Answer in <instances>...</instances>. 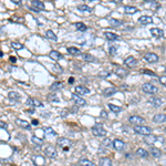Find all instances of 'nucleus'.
Here are the masks:
<instances>
[{"label": "nucleus", "mask_w": 166, "mask_h": 166, "mask_svg": "<svg viewBox=\"0 0 166 166\" xmlns=\"http://www.w3.org/2000/svg\"><path fill=\"white\" fill-rule=\"evenodd\" d=\"M124 147H125V143L123 142L122 139H115L114 141H113V149H115L116 151L121 152V151L124 149Z\"/></svg>", "instance_id": "12"}, {"label": "nucleus", "mask_w": 166, "mask_h": 166, "mask_svg": "<svg viewBox=\"0 0 166 166\" xmlns=\"http://www.w3.org/2000/svg\"><path fill=\"white\" fill-rule=\"evenodd\" d=\"M142 90L146 94H155V93H157V91H158L157 86H155V85L152 84V83H144V84L142 85Z\"/></svg>", "instance_id": "3"}, {"label": "nucleus", "mask_w": 166, "mask_h": 166, "mask_svg": "<svg viewBox=\"0 0 166 166\" xmlns=\"http://www.w3.org/2000/svg\"><path fill=\"white\" fill-rule=\"evenodd\" d=\"M82 58H83V60L84 61H88V62H92V61H94L95 59L93 55H91L90 53H83L82 54Z\"/></svg>", "instance_id": "36"}, {"label": "nucleus", "mask_w": 166, "mask_h": 166, "mask_svg": "<svg viewBox=\"0 0 166 166\" xmlns=\"http://www.w3.org/2000/svg\"><path fill=\"white\" fill-rule=\"evenodd\" d=\"M143 72H144V73H145V74H146V73H149V75H155V73H154V72H152V71H149V70H145V71H143Z\"/></svg>", "instance_id": "48"}, {"label": "nucleus", "mask_w": 166, "mask_h": 166, "mask_svg": "<svg viewBox=\"0 0 166 166\" xmlns=\"http://www.w3.org/2000/svg\"><path fill=\"white\" fill-rule=\"evenodd\" d=\"M116 50H117V48L116 47H111L110 48V53L114 55V54H116Z\"/></svg>", "instance_id": "45"}, {"label": "nucleus", "mask_w": 166, "mask_h": 166, "mask_svg": "<svg viewBox=\"0 0 166 166\" xmlns=\"http://www.w3.org/2000/svg\"><path fill=\"white\" fill-rule=\"evenodd\" d=\"M108 23L113 26V27H120L121 24H122V21L121 20H117V19H114V18H111L110 20H108Z\"/></svg>", "instance_id": "34"}, {"label": "nucleus", "mask_w": 166, "mask_h": 166, "mask_svg": "<svg viewBox=\"0 0 166 166\" xmlns=\"http://www.w3.org/2000/svg\"><path fill=\"white\" fill-rule=\"evenodd\" d=\"M100 166H112V161L108 157H102L100 158Z\"/></svg>", "instance_id": "26"}, {"label": "nucleus", "mask_w": 166, "mask_h": 166, "mask_svg": "<svg viewBox=\"0 0 166 166\" xmlns=\"http://www.w3.org/2000/svg\"><path fill=\"white\" fill-rule=\"evenodd\" d=\"M115 93H117V89L114 88V86H110V88H106L103 90L104 96H111V95H114Z\"/></svg>", "instance_id": "16"}, {"label": "nucleus", "mask_w": 166, "mask_h": 166, "mask_svg": "<svg viewBox=\"0 0 166 166\" xmlns=\"http://www.w3.org/2000/svg\"><path fill=\"white\" fill-rule=\"evenodd\" d=\"M28 113H29V114H33L34 110H33V108H31V110H29V111H28Z\"/></svg>", "instance_id": "49"}, {"label": "nucleus", "mask_w": 166, "mask_h": 166, "mask_svg": "<svg viewBox=\"0 0 166 166\" xmlns=\"http://www.w3.org/2000/svg\"><path fill=\"white\" fill-rule=\"evenodd\" d=\"M149 104L153 105V106H155V108H158V106H161V105L163 104V101L161 100L159 98H156V96H153V98H151L149 100Z\"/></svg>", "instance_id": "19"}, {"label": "nucleus", "mask_w": 166, "mask_h": 166, "mask_svg": "<svg viewBox=\"0 0 166 166\" xmlns=\"http://www.w3.org/2000/svg\"><path fill=\"white\" fill-rule=\"evenodd\" d=\"M49 57H50L51 59H53V60H55V61H58V60H60V59H62V54L60 53V52H58V51H51L50 54H49Z\"/></svg>", "instance_id": "25"}, {"label": "nucleus", "mask_w": 166, "mask_h": 166, "mask_svg": "<svg viewBox=\"0 0 166 166\" xmlns=\"http://www.w3.org/2000/svg\"><path fill=\"white\" fill-rule=\"evenodd\" d=\"M112 1L114 2V4H120V2L122 1V0H112Z\"/></svg>", "instance_id": "51"}, {"label": "nucleus", "mask_w": 166, "mask_h": 166, "mask_svg": "<svg viewBox=\"0 0 166 166\" xmlns=\"http://www.w3.org/2000/svg\"><path fill=\"white\" fill-rule=\"evenodd\" d=\"M164 73H165V74H166V68L164 69Z\"/></svg>", "instance_id": "57"}, {"label": "nucleus", "mask_w": 166, "mask_h": 166, "mask_svg": "<svg viewBox=\"0 0 166 166\" xmlns=\"http://www.w3.org/2000/svg\"><path fill=\"white\" fill-rule=\"evenodd\" d=\"M133 130L135 133L141 134V135H149L152 133V129L149 126L145 125H135V127H133Z\"/></svg>", "instance_id": "2"}, {"label": "nucleus", "mask_w": 166, "mask_h": 166, "mask_svg": "<svg viewBox=\"0 0 166 166\" xmlns=\"http://www.w3.org/2000/svg\"><path fill=\"white\" fill-rule=\"evenodd\" d=\"M75 28L78 29L79 31H81V32H84L86 30V26L84 23H82V22H77L75 23Z\"/></svg>", "instance_id": "40"}, {"label": "nucleus", "mask_w": 166, "mask_h": 166, "mask_svg": "<svg viewBox=\"0 0 166 166\" xmlns=\"http://www.w3.org/2000/svg\"><path fill=\"white\" fill-rule=\"evenodd\" d=\"M43 132H44V135L45 136H50V137H53V136H57V132L54 131L52 127H43Z\"/></svg>", "instance_id": "23"}, {"label": "nucleus", "mask_w": 166, "mask_h": 166, "mask_svg": "<svg viewBox=\"0 0 166 166\" xmlns=\"http://www.w3.org/2000/svg\"><path fill=\"white\" fill-rule=\"evenodd\" d=\"M79 164H80V166H94V164L91 161H89L86 158H81L79 161Z\"/></svg>", "instance_id": "33"}, {"label": "nucleus", "mask_w": 166, "mask_h": 166, "mask_svg": "<svg viewBox=\"0 0 166 166\" xmlns=\"http://www.w3.org/2000/svg\"><path fill=\"white\" fill-rule=\"evenodd\" d=\"M11 48H14V50H20V49L23 48V45L19 42H11Z\"/></svg>", "instance_id": "42"}, {"label": "nucleus", "mask_w": 166, "mask_h": 166, "mask_svg": "<svg viewBox=\"0 0 166 166\" xmlns=\"http://www.w3.org/2000/svg\"><path fill=\"white\" fill-rule=\"evenodd\" d=\"M32 124H34V125H37V124H38V121H37V120H34L33 122H32Z\"/></svg>", "instance_id": "54"}, {"label": "nucleus", "mask_w": 166, "mask_h": 166, "mask_svg": "<svg viewBox=\"0 0 166 166\" xmlns=\"http://www.w3.org/2000/svg\"><path fill=\"white\" fill-rule=\"evenodd\" d=\"M68 52L70 54H72V55H79V54L81 53L78 48H74V47H69L68 48Z\"/></svg>", "instance_id": "35"}, {"label": "nucleus", "mask_w": 166, "mask_h": 166, "mask_svg": "<svg viewBox=\"0 0 166 166\" xmlns=\"http://www.w3.org/2000/svg\"><path fill=\"white\" fill-rule=\"evenodd\" d=\"M44 4L43 2H41V1H39V0H33V1H31V9L32 10H34L36 12H38V11L40 10H43L44 9Z\"/></svg>", "instance_id": "8"}, {"label": "nucleus", "mask_w": 166, "mask_h": 166, "mask_svg": "<svg viewBox=\"0 0 166 166\" xmlns=\"http://www.w3.org/2000/svg\"><path fill=\"white\" fill-rule=\"evenodd\" d=\"M72 100L74 101V103L79 106H84L86 104V101H85L84 99H82L78 93H73L72 94Z\"/></svg>", "instance_id": "11"}, {"label": "nucleus", "mask_w": 166, "mask_h": 166, "mask_svg": "<svg viewBox=\"0 0 166 166\" xmlns=\"http://www.w3.org/2000/svg\"><path fill=\"white\" fill-rule=\"evenodd\" d=\"M72 110H73V112H78V108H77V106H75V108H73Z\"/></svg>", "instance_id": "52"}, {"label": "nucleus", "mask_w": 166, "mask_h": 166, "mask_svg": "<svg viewBox=\"0 0 166 166\" xmlns=\"http://www.w3.org/2000/svg\"><path fill=\"white\" fill-rule=\"evenodd\" d=\"M32 163L34 164V166H44L45 165V158L42 155H33L31 157Z\"/></svg>", "instance_id": "7"}, {"label": "nucleus", "mask_w": 166, "mask_h": 166, "mask_svg": "<svg viewBox=\"0 0 166 166\" xmlns=\"http://www.w3.org/2000/svg\"><path fill=\"white\" fill-rule=\"evenodd\" d=\"M12 1H14V2H16V4H18V5H20L22 0H12Z\"/></svg>", "instance_id": "50"}, {"label": "nucleus", "mask_w": 166, "mask_h": 166, "mask_svg": "<svg viewBox=\"0 0 166 166\" xmlns=\"http://www.w3.org/2000/svg\"><path fill=\"white\" fill-rule=\"evenodd\" d=\"M92 133H93V135L96 136V137H102V136L106 135L105 129L102 125H99V124H96V125H94L92 127Z\"/></svg>", "instance_id": "4"}, {"label": "nucleus", "mask_w": 166, "mask_h": 166, "mask_svg": "<svg viewBox=\"0 0 166 166\" xmlns=\"http://www.w3.org/2000/svg\"><path fill=\"white\" fill-rule=\"evenodd\" d=\"M45 36H47L48 39H50V40H53V41H57L58 40V37H57V34L54 33L52 30H48L45 32Z\"/></svg>", "instance_id": "32"}, {"label": "nucleus", "mask_w": 166, "mask_h": 166, "mask_svg": "<svg viewBox=\"0 0 166 166\" xmlns=\"http://www.w3.org/2000/svg\"><path fill=\"white\" fill-rule=\"evenodd\" d=\"M124 12L126 14H134L135 12H139L137 8L136 7H132V6H125L124 7Z\"/></svg>", "instance_id": "24"}, {"label": "nucleus", "mask_w": 166, "mask_h": 166, "mask_svg": "<svg viewBox=\"0 0 166 166\" xmlns=\"http://www.w3.org/2000/svg\"><path fill=\"white\" fill-rule=\"evenodd\" d=\"M153 122L154 123H164L166 122L165 114H155L153 116Z\"/></svg>", "instance_id": "20"}, {"label": "nucleus", "mask_w": 166, "mask_h": 166, "mask_svg": "<svg viewBox=\"0 0 166 166\" xmlns=\"http://www.w3.org/2000/svg\"><path fill=\"white\" fill-rule=\"evenodd\" d=\"M48 99H49V100H54V102H60L59 101V98L57 96V95H49Z\"/></svg>", "instance_id": "43"}, {"label": "nucleus", "mask_w": 166, "mask_h": 166, "mask_svg": "<svg viewBox=\"0 0 166 166\" xmlns=\"http://www.w3.org/2000/svg\"><path fill=\"white\" fill-rule=\"evenodd\" d=\"M78 10L81 11V12H88V14H91L92 9L86 5H79L78 6Z\"/></svg>", "instance_id": "30"}, {"label": "nucleus", "mask_w": 166, "mask_h": 166, "mask_svg": "<svg viewBox=\"0 0 166 166\" xmlns=\"http://www.w3.org/2000/svg\"><path fill=\"white\" fill-rule=\"evenodd\" d=\"M63 88V83L62 82H54L50 85V91H58L60 89Z\"/></svg>", "instance_id": "28"}, {"label": "nucleus", "mask_w": 166, "mask_h": 166, "mask_svg": "<svg viewBox=\"0 0 166 166\" xmlns=\"http://www.w3.org/2000/svg\"><path fill=\"white\" fill-rule=\"evenodd\" d=\"M108 108H110V110L112 111V112H114V113H120L121 111H122V108H120V106H116V105H114V104H108Z\"/></svg>", "instance_id": "38"}, {"label": "nucleus", "mask_w": 166, "mask_h": 166, "mask_svg": "<svg viewBox=\"0 0 166 166\" xmlns=\"http://www.w3.org/2000/svg\"><path fill=\"white\" fill-rule=\"evenodd\" d=\"M104 36H105V38L110 41H116V40H120V39H121L120 36H117L116 33H113V32H108V31L104 33Z\"/></svg>", "instance_id": "21"}, {"label": "nucleus", "mask_w": 166, "mask_h": 166, "mask_svg": "<svg viewBox=\"0 0 166 166\" xmlns=\"http://www.w3.org/2000/svg\"><path fill=\"white\" fill-rule=\"evenodd\" d=\"M27 104L33 105V106H42V105H43L40 101H38V100H36V99H31V98H28Z\"/></svg>", "instance_id": "29"}, {"label": "nucleus", "mask_w": 166, "mask_h": 166, "mask_svg": "<svg viewBox=\"0 0 166 166\" xmlns=\"http://www.w3.org/2000/svg\"><path fill=\"white\" fill-rule=\"evenodd\" d=\"M16 124H17L19 127L21 129H24V130H30L31 129V124L24 120H21V119H17L16 120Z\"/></svg>", "instance_id": "13"}, {"label": "nucleus", "mask_w": 166, "mask_h": 166, "mask_svg": "<svg viewBox=\"0 0 166 166\" xmlns=\"http://www.w3.org/2000/svg\"><path fill=\"white\" fill-rule=\"evenodd\" d=\"M101 116L103 119H108V114H106L105 111H101Z\"/></svg>", "instance_id": "47"}, {"label": "nucleus", "mask_w": 166, "mask_h": 166, "mask_svg": "<svg viewBox=\"0 0 166 166\" xmlns=\"http://www.w3.org/2000/svg\"><path fill=\"white\" fill-rule=\"evenodd\" d=\"M129 122L133 125H142L145 123V120L143 119L142 116H139V115H132L129 117Z\"/></svg>", "instance_id": "6"}, {"label": "nucleus", "mask_w": 166, "mask_h": 166, "mask_svg": "<svg viewBox=\"0 0 166 166\" xmlns=\"http://www.w3.org/2000/svg\"><path fill=\"white\" fill-rule=\"evenodd\" d=\"M57 144L62 149H68L72 145V141L70 139H67V137H59L58 141H57Z\"/></svg>", "instance_id": "5"}, {"label": "nucleus", "mask_w": 166, "mask_h": 166, "mask_svg": "<svg viewBox=\"0 0 166 166\" xmlns=\"http://www.w3.org/2000/svg\"><path fill=\"white\" fill-rule=\"evenodd\" d=\"M145 1H149V2H153V1H156V0H145Z\"/></svg>", "instance_id": "56"}, {"label": "nucleus", "mask_w": 166, "mask_h": 166, "mask_svg": "<svg viewBox=\"0 0 166 166\" xmlns=\"http://www.w3.org/2000/svg\"><path fill=\"white\" fill-rule=\"evenodd\" d=\"M151 34L155 38H162L164 37V31L159 28H152L151 29Z\"/></svg>", "instance_id": "15"}, {"label": "nucleus", "mask_w": 166, "mask_h": 166, "mask_svg": "<svg viewBox=\"0 0 166 166\" xmlns=\"http://www.w3.org/2000/svg\"><path fill=\"white\" fill-rule=\"evenodd\" d=\"M8 96H9V99L14 100V101H17V100H19V98H20V95L18 94L17 92H12V91L8 93Z\"/></svg>", "instance_id": "39"}, {"label": "nucleus", "mask_w": 166, "mask_h": 166, "mask_svg": "<svg viewBox=\"0 0 166 166\" xmlns=\"http://www.w3.org/2000/svg\"><path fill=\"white\" fill-rule=\"evenodd\" d=\"M139 22L141 24H149L153 22V19L149 16H142V17L139 18Z\"/></svg>", "instance_id": "22"}, {"label": "nucleus", "mask_w": 166, "mask_h": 166, "mask_svg": "<svg viewBox=\"0 0 166 166\" xmlns=\"http://www.w3.org/2000/svg\"><path fill=\"white\" fill-rule=\"evenodd\" d=\"M69 82H70V84H72V82H73V78H70V80H69Z\"/></svg>", "instance_id": "55"}, {"label": "nucleus", "mask_w": 166, "mask_h": 166, "mask_svg": "<svg viewBox=\"0 0 166 166\" xmlns=\"http://www.w3.org/2000/svg\"><path fill=\"white\" fill-rule=\"evenodd\" d=\"M108 75H110V73H108V72H101V73H100V77H104V78H106V77H108Z\"/></svg>", "instance_id": "46"}, {"label": "nucleus", "mask_w": 166, "mask_h": 166, "mask_svg": "<svg viewBox=\"0 0 166 166\" xmlns=\"http://www.w3.org/2000/svg\"><path fill=\"white\" fill-rule=\"evenodd\" d=\"M144 60H145L146 62H149V63H155V62L158 61V55L149 52V53H146L145 55H144Z\"/></svg>", "instance_id": "10"}, {"label": "nucleus", "mask_w": 166, "mask_h": 166, "mask_svg": "<svg viewBox=\"0 0 166 166\" xmlns=\"http://www.w3.org/2000/svg\"><path fill=\"white\" fill-rule=\"evenodd\" d=\"M164 132H165V133H166V127H165V129H164Z\"/></svg>", "instance_id": "58"}, {"label": "nucleus", "mask_w": 166, "mask_h": 166, "mask_svg": "<svg viewBox=\"0 0 166 166\" xmlns=\"http://www.w3.org/2000/svg\"><path fill=\"white\" fill-rule=\"evenodd\" d=\"M75 93H78L79 95L90 94V90L84 85H78V86H75Z\"/></svg>", "instance_id": "14"}, {"label": "nucleus", "mask_w": 166, "mask_h": 166, "mask_svg": "<svg viewBox=\"0 0 166 166\" xmlns=\"http://www.w3.org/2000/svg\"><path fill=\"white\" fill-rule=\"evenodd\" d=\"M31 142L33 143V144H36V145H40L41 144H43V139H39V137H37V136H32L31 137Z\"/></svg>", "instance_id": "37"}, {"label": "nucleus", "mask_w": 166, "mask_h": 166, "mask_svg": "<svg viewBox=\"0 0 166 166\" xmlns=\"http://www.w3.org/2000/svg\"><path fill=\"white\" fill-rule=\"evenodd\" d=\"M124 65L129 67V68H134L136 65V59L134 57H129L124 60Z\"/></svg>", "instance_id": "18"}, {"label": "nucleus", "mask_w": 166, "mask_h": 166, "mask_svg": "<svg viewBox=\"0 0 166 166\" xmlns=\"http://www.w3.org/2000/svg\"><path fill=\"white\" fill-rule=\"evenodd\" d=\"M44 153H45L47 156H49L50 158H55V157L58 156V152H57V149L51 145L47 146V147L44 149Z\"/></svg>", "instance_id": "9"}, {"label": "nucleus", "mask_w": 166, "mask_h": 166, "mask_svg": "<svg viewBox=\"0 0 166 166\" xmlns=\"http://www.w3.org/2000/svg\"><path fill=\"white\" fill-rule=\"evenodd\" d=\"M144 142L149 145L153 146V145H163L165 141H164V137L161 135H145L144 137Z\"/></svg>", "instance_id": "1"}, {"label": "nucleus", "mask_w": 166, "mask_h": 166, "mask_svg": "<svg viewBox=\"0 0 166 166\" xmlns=\"http://www.w3.org/2000/svg\"><path fill=\"white\" fill-rule=\"evenodd\" d=\"M159 82H161L163 85H165V86H166V75H163V77H161V78H159Z\"/></svg>", "instance_id": "44"}, {"label": "nucleus", "mask_w": 166, "mask_h": 166, "mask_svg": "<svg viewBox=\"0 0 166 166\" xmlns=\"http://www.w3.org/2000/svg\"><path fill=\"white\" fill-rule=\"evenodd\" d=\"M115 74L117 75L119 78L123 79V78H125L126 75H127V71H126V70H124L123 68H116Z\"/></svg>", "instance_id": "27"}, {"label": "nucleus", "mask_w": 166, "mask_h": 166, "mask_svg": "<svg viewBox=\"0 0 166 166\" xmlns=\"http://www.w3.org/2000/svg\"><path fill=\"white\" fill-rule=\"evenodd\" d=\"M10 61H12V62H16V58H14V57H12V58H10Z\"/></svg>", "instance_id": "53"}, {"label": "nucleus", "mask_w": 166, "mask_h": 166, "mask_svg": "<svg viewBox=\"0 0 166 166\" xmlns=\"http://www.w3.org/2000/svg\"><path fill=\"white\" fill-rule=\"evenodd\" d=\"M149 153H151L153 157H155V158H159V157L162 156V151H161L158 147H156V146H152L151 149H149Z\"/></svg>", "instance_id": "17"}, {"label": "nucleus", "mask_w": 166, "mask_h": 166, "mask_svg": "<svg viewBox=\"0 0 166 166\" xmlns=\"http://www.w3.org/2000/svg\"><path fill=\"white\" fill-rule=\"evenodd\" d=\"M103 145L106 146V147H108V149H111V147H113V141H111L110 139H108V137H105L104 139H103Z\"/></svg>", "instance_id": "41"}, {"label": "nucleus", "mask_w": 166, "mask_h": 166, "mask_svg": "<svg viewBox=\"0 0 166 166\" xmlns=\"http://www.w3.org/2000/svg\"><path fill=\"white\" fill-rule=\"evenodd\" d=\"M136 155L139 156V157H143V158H146L149 156V152L145 151L144 149H136Z\"/></svg>", "instance_id": "31"}]
</instances>
